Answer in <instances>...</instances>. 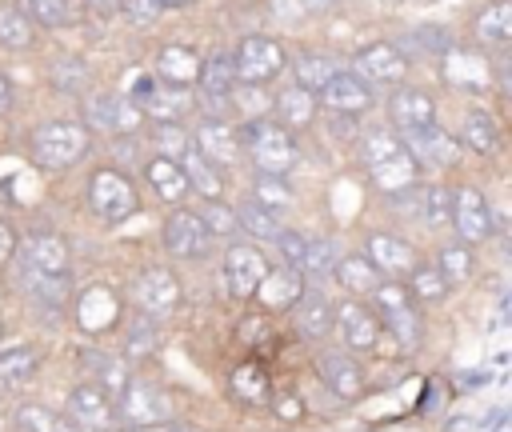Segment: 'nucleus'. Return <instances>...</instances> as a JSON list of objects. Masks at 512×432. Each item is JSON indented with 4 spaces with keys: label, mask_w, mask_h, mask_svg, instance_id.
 <instances>
[{
    "label": "nucleus",
    "mask_w": 512,
    "mask_h": 432,
    "mask_svg": "<svg viewBox=\"0 0 512 432\" xmlns=\"http://www.w3.org/2000/svg\"><path fill=\"white\" fill-rule=\"evenodd\" d=\"M364 160H368V176H372V184L384 192V196H408V192H416V164H412V156L404 152V144H400V136H392V132H368V140H364Z\"/></svg>",
    "instance_id": "f257e3e1"
},
{
    "label": "nucleus",
    "mask_w": 512,
    "mask_h": 432,
    "mask_svg": "<svg viewBox=\"0 0 512 432\" xmlns=\"http://www.w3.org/2000/svg\"><path fill=\"white\" fill-rule=\"evenodd\" d=\"M240 144L248 148V156L260 168V176H280L284 180V172L300 156L296 136L288 128H280V124H272V120H248L244 132H240Z\"/></svg>",
    "instance_id": "f03ea898"
},
{
    "label": "nucleus",
    "mask_w": 512,
    "mask_h": 432,
    "mask_svg": "<svg viewBox=\"0 0 512 432\" xmlns=\"http://www.w3.org/2000/svg\"><path fill=\"white\" fill-rule=\"evenodd\" d=\"M88 152V128L76 120H52L32 132V160L48 172H64L80 164Z\"/></svg>",
    "instance_id": "7ed1b4c3"
},
{
    "label": "nucleus",
    "mask_w": 512,
    "mask_h": 432,
    "mask_svg": "<svg viewBox=\"0 0 512 432\" xmlns=\"http://www.w3.org/2000/svg\"><path fill=\"white\" fill-rule=\"evenodd\" d=\"M372 300H376V320H384V328L400 340V348H416L420 344V316H416V304L408 296V284L400 280H380L372 288Z\"/></svg>",
    "instance_id": "20e7f679"
},
{
    "label": "nucleus",
    "mask_w": 512,
    "mask_h": 432,
    "mask_svg": "<svg viewBox=\"0 0 512 432\" xmlns=\"http://www.w3.org/2000/svg\"><path fill=\"white\" fill-rule=\"evenodd\" d=\"M112 412H116V420H120L124 428L140 432V428H152V424L168 420V396H164L156 384L128 376V384H124V388L116 392V400H112Z\"/></svg>",
    "instance_id": "39448f33"
},
{
    "label": "nucleus",
    "mask_w": 512,
    "mask_h": 432,
    "mask_svg": "<svg viewBox=\"0 0 512 432\" xmlns=\"http://www.w3.org/2000/svg\"><path fill=\"white\" fill-rule=\"evenodd\" d=\"M88 204H92V212L100 220L120 224V220H128L140 208V196H136V188H132L128 176H120L116 168H100L88 180Z\"/></svg>",
    "instance_id": "423d86ee"
},
{
    "label": "nucleus",
    "mask_w": 512,
    "mask_h": 432,
    "mask_svg": "<svg viewBox=\"0 0 512 432\" xmlns=\"http://www.w3.org/2000/svg\"><path fill=\"white\" fill-rule=\"evenodd\" d=\"M236 84H268L284 68V48L272 36H244L232 52Z\"/></svg>",
    "instance_id": "0eeeda50"
},
{
    "label": "nucleus",
    "mask_w": 512,
    "mask_h": 432,
    "mask_svg": "<svg viewBox=\"0 0 512 432\" xmlns=\"http://www.w3.org/2000/svg\"><path fill=\"white\" fill-rule=\"evenodd\" d=\"M348 72L360 76L368 88H372V84H380V88H400L404 76H408V56H404L396 44H384V40H380V44L360 48Z\"/></svg>",
    "instance_id": "6e6552de"
},
{
    "label": "nucleus",
    "mask_w": 512,
    "mask_h": 432,
    "mask_svg": "<svg viewBox=\"0 0 512 432\" xmlns=\"http://www.w3.org/2000/svg\"><path fill=\"white\" fill-rule=\"evenodd\" d=\"M128 296H132L136 312H144V316L156 320V316H168V312L176 308V300H180V280H176L168 268L152 264V268H144V272L132 280Z\"/></svg>",
    "instance_id": "1a4fd4ad"
},
{
    "label": "nucleus",
    "mask_w": 512,
    "mask_h": 432,
    "mask_svg": "<svg viewBox=\"0 0 512 432\" xmlns=\"http://www.w3.org/2000/svg\"><path fill=\"white\" fill-rule=\"evenodd\" d=\"M400 144L404 152L412 156V164H424V168H452L460 160V140H452L444 128L428 124V128H408L400 132Z\"/></svg>",
    "instance_id": "9d476101"
},
{
    "label": "nucleus",
    "mask_w": 512,
    "mask_h": 432,
    "mask_svg": "<svg viewBox=\"0 0 512 432\" xmlns=\"http://www.w3.org/2000/svg\"><path fill=\"white\" fill-rule=\"evenodd\" d=\"M164 248L180 260H200L212 252V232L204 228L200 212H188V208H176L168 220H164Z\"/></svg>",
    "instance_id": "9b49d317"
},
{
    "label": "nucleus",
    "mask_w": 512,
    "mask_h": 432,
    "mask_svg": "<svg viewBox=\"0 0 512 432\" xmlns=\"http://www.w3.org/2000/svg\"><path fill=\"white\" fill-rule=\"evenodd\" d=\"M332 332L344 340L348 352H368L380 340V320L360 300H344L340 308H332Z\"/></svg>",
    "instance_id": "f8f14e48"
},
{
    "label": "nucleus",
    "mask_w": 512,
    "mask_h": 432,
    "mask_svg": "<svg viewBox=\"0 0 512 432\" xmlns=\"http://www.w3.org/2000/svg\"><path fill=\"white\" fill-rule=\"evenodd\" d=\"M264 272H268V260H264L260 248H252V244H232L228 248V256H224V284H228V292L236 300L252 296L260 288Z\"/></svg>",
    "instance_id": "ddd939ff"
},
{
    "label": "nucleus",
    "mask_w": 512,
    "mask_h": 432,
    "mask_svg": "<svg viewBox=\"0 0 512 432\" xmlns=\"http://www.w3.org/2000/svg\"><path fill=\"white\" fill-rule=\"evenodd\" d=\"M452 224L464 244H480L492 236V208L476 188H456L452 192Z\"/></svg>",
    "instance_id": "4468645a"
},
{
    "label": "nucleus",
    "mask_w": 512,
    "mask_h": 432,
    "mask_svg": "<svg viewBox=\"0 0 512 432\" xmlns=\"http://www.w3.org/2000/svg\"><path fill=\"white\" fill-rule=\"evenodd\" d=\"M364 256H368V264H372L380 276H388V280L412 276V268H416V248H412L408 240L392 236V232H372Z\"/></svg>",
    "instance_id": "2eb2a0df"
},
{
    "label": "nucleus",
    "mask_w": 512,
    "mask_h": 432,
    "mask_svg": "<svg viewBox=\"0 0 512 432\" xmlns=\"http://www.w3.org/2000/svg\"><path fill=\"white\" fill-rule=\"evenodd\" d=\"M200 92H204V104L212 116H220L232 100V88H236V64H232V52H212L208 60H200V76H196Z\"/></svg>",
    "instance_id": "dca6fc26"
},
{
    "label": "nucleus",
    "mask_w": 512,
    "mask_h": 432,
    "mask_svg": "<svg viewBox=\"0 0 512 432\" xmlns=\"http://www.w3.org/2000/svg\"><path fill=\"white\" fill-rule=\"evenodd\" d=\"M140 108L128 100V96H116V92H100L84 104V120L88 128H100V132H132L140 124Z\"/></svg>",
    "instance_id": "f3484780"
},
{
    "label": "nucleus",
    "mask_w": 512,
    "mask_h": 432,
    "mask_svg": "<svg viewBox=\"0 0 512 432\" xmlns=\"http://www.w3.org/2000/svg\"><path fill=\"white\" fill-rule=\"evenodd\" d=\"M20 268L40 276H68V248L52 232H32L20 244Z\"/></svg>",
    "instance_id": "a211bd4d"
},
{
    "label": "nucleus",
    "mask_w": 512,
    "mask_h": 432,
    "mask_svg": "<svg viewBox=\"0 0 512 432\" xmlns=\"http://www.w3.org/2000/svg\"><path fill=\"white\" fill-rule=\"evenodd\" d=\"M68 412L84 432H112L116 412H112V396H104L96 384H80L68 396Z\"/></svg>",
    "instance_id": "6ab92c4d"
},
{
    "label": "nucleus",
    "mask_w": 512,
    "mask_h": 432,
    "mask_svg": "<svg viewBox=\"0 0 512 432\" xmlns=\"http://www.w3.org/2000/svg\"><path fill=\"white\" fill-rule=\"evenodd\" d=\"M316 96L324 100V108H332V112H340V116H360L364 108H372V88H368L360 76H352L348 68L336 72Z\"/></svg>",
    "instance_id": "aec40b11"
},
{
    "label": "nucleus",
    "mask_w": 512,
    "mask_h": 432,
    "mask_svg": "<svg viewBox=\"0 0 512 432\" xmlns=\"http://www.w3.org/2000/svg\"><path fill=\"white\" fill-rule=\"evenodd\" d=\"M316 372H320V380H324L340 400H356V396L364 392V372H360V364L352 360V352H324V356L316 360Z\"/></svg>",
    "instance_id": "412c9836"
},
{
    "label": "nucleus",
    "mask_w": 512,
    "mask_h": 432,
    "mask_svg": "<svg viewBox=\"0 0 512 432\" xmlns=\"http://www.w3.org/2000/svg\"><path fill=\"white\" fill-rule=\"evenodd\" d=\"M388 116H392V124H396L400 132H408V128H428V124H436V104H432V96L420 92V88H396L392 100H388Z\"/></svg>",
    "instance_id": "4be33fe9"
},
{
    "label": "nucleus",
    "mask_w": 512,
    "mask_h": 432,
    "mask_svg": "<svg viewBox=\"0 0 512 432\" xmlns=\"http://www.w3.org/2000/svg\"><path fill=\"white\" fill-rule=\"evenodd\" d=\"M200 76V56L188 44H164L156 56V80L172 88H192Z\"/></svg>",
    "instance_id": "5701e85b"
},
{
    "label": "nucleus",
    "mask_w": 512,
    "mask_h": 432,
    "mask_svg": "<svg viewBox=\"0 0 512 432\" xmlns=\"http://www.w3.org/2000/svg\"><path fill=\"white\" fill-rule=\"evenodd\" d=\"M188 108H192L188 88H172V84H160V80H152V88L140 100V112H148L156 124H176Z\"/></svg>",
    "instance_id": "b1692460"
},
{
    "label": "nucleus",
    "mask_w": 512,
    "mask_h": 432,
    "mask_svg": "<svg viewBox=\"0 0 512 432\" xmlns=\"http://www.w3.org/2000/svg\"><path fill=\"white\" fill-rule=\"evenodd\" d=\"M196 152L204 160H212L216 168H224V164H232L240 156V140H236V132L224 120H204L196 128Z\"/></svg>",
    "instance_id": "393cba45"
},
{
    "label": "nucleus",
    "mask_w": 512,
    "mask_h": 432,
    "mask_svg": "<svg viewBox=\"0 0 512 432\" xmlns=\"http://www.w3.org/2000/svg\"><path fill=\"white\" fill-rule=\"evenodd\" d=\"M252 296H260L268 308H288V304H296L304 296V276H300V268H288V264L284 268H268Z\"/></svg>",
    "instance_id": "a878e982"
},
{
    "label": "nucleus",
    "mask_w": 512,
    "mask_h": 432,
    "mask_svg": "<svg viewBox=\"0 0 512 432\" xmlns=\"http://www.w3.org/2000/svg\"><path fill=\"white\" fill-rule=\"evenodd\" d=\"M180 172H184V184H188L192 192H200L204 200H220V192H224V172H220L212 160H204L196 148H188V152L180 156Z\"/></svg>",
    "instance_id": "bb28decb"
},
{
    "label": "nucleus",
    "mask_w": 512,
    "mask_h": 432,
    "mask_svg": "<svg viewBox=\"0 0 512 432\" xmlns=\"http://www.w3.org/2000/svg\"><path fill=\"white\" fill-rule=\"evenodd\" d=\"M296 88H304V92H320L336 72H344V64L336 60V56H328V52H304V56H296Z\"/></svg>",
    "instance_id": "cd10ccee"
},
{
    "label": "nucleus",
    "mask_w": 512,
    "mask_h": 432,
    "mask_svg": "<svg viewBox=\"0 0 512 432\" xmlns=\"http://www.w3.org/2000/svg\"><path fill=\"white\" fill-rule=\"evenodd\" d=\"M144 176H148V184L156 188V196L168 200V204L184 200V192H188L184 172H180V164H176L172 156H152V160L144 164Z\"/></svg>",
    "instance_id": "c85d7f7f"
},
{
    "label": "nucleus",
    "mask_w": 512,
    "mask_h": 432,
    "mask_svg": "<svg viewBox=\"0 0 512 432\" xmlns=\"http://www.w3.org/2000/svg\"><path fill=\"white\" fill-rule=\"evenodd\" d=\"M236 228H244L248 236H256V240H280V232H284V220L276 216V212H268L264 204H256L252 196L244 200V204H236Z\"/></svg>",
    "instance_id": "c756f323"
},
{
    "label": "nucleus",
    "mask_w": 512,
    "mask_h": 432,
    "mask_svg": "<svg viewBox=\"0 0 512 432\" xmlns=\"http://www.w3.org/2000/svg\"><path fill=\"white\" fill-rule=\"evenodd\" d=\"M80 360H84V368L92 372V380H88V384H96L104 396H112V400H116V392L128 384V364H124V360H116V356H108V352H84Z\"/></svg>",
    "instance_id": "7c9ffc66"
},
{
    "label": "nucleus",
    "mask_w": 512,
    "mask_h": 432,
    "mask_svg": "<svg viewBox=\"0 0 512 432\" xmlns=\"http://www.w3.org/2000/svg\"><path fill=\"white\" fill-rule=\"evenodd\" d=\"M296 328L308 336V340H320L332 332V304L328 296H300L296 300Z\"/></svg>",
    "instance_id": "2f4dec72"
},
{
    "label": "nucleus",
    "mask_w": 512,
    "mask_h": 432,
    "mask_svg": "<svg viewBox=\"0 0 512 432\" xmlns=\"http://www.w3.org/2000/svg\"><path fill=\"white\" fill-rule=\"evenodd\" d=\"M276 112H280V128H304V124H312V116H316V96L312 92H304V88H284L280 96H276Z\"/></svg>",
    "instance_id": "473e14b6"
},
{
    "label": "nucleus",
    "mask_w": 512,
    "mask_h": 432,
    "mask_svg": "<svg viewBox=\"0 0 512 432\" xmlns=\"http://www.w3.org/2000/svg\"><path fill=\"white\" fill-rule=\"evenodd\" d=\"M336 280L352 292V296H372V288L384 280L372 264H368V256H344V260H336Z\"/></svg>",
    "instance_id": "72a5a7b5"
},
{
    "label": "nucleus",
    "mask_w": 512,
    "mask_h": 432,
    "mask_svg": "<svg viewBox=\"0 0 512 432\" xmlns=\"http://www.w3.org/2000/svg\"><path fill=\"white\" fill-rule=\"evenodd\" d=\"M232 392L244 400V404H268L272 400V384H268V372L260 364H236L232 368Z\"/></svg>",
    "instance_id": "f704fd0d"
},
{
    "label": "nucleus",
    "mask_w": 512,
    "mask_h": 432,
    "mask_svg": "<svg viewBox=\"0 0 512 432\" xmlns=\"http://www.w3.org/2000/svg\"><path fill=\"white\" fill-rule=\"evenodd\" d=\"M476 36L484 44H504L512 36V4L508 0H492L488 8H480L476 16Z\"/></svg>",
    "instance_id": "c9c22d12"
},
{
    "label": "nucleus",
    "mask_w": 512,
    "mask_h": 432,
    "mask_svg": "<svg viewBox=\"0 0 512 432\" xmlns=\"http://www.w3.org/2000/svg\"><path fill=\"white\" fill-rule=\"evenodd\" d=\"M12 8L28 24H40V28H64L72 20V4L68 0H16Z\"/></svg>",
    "instance_id": "e433bc0d"
},
{
    "label": "nucleus",
    "mask_w": 512,
    "mask_h": 432,
    "mask_svg": "<svg viewBox=\"0 0 512 432\" xmlns=\"http://www.w3.org/2000/svg\"><path fill=\"white\" fill-rule=\"evenodd\" d=\"M416 208H420L424 224L444 228V224L452 220V192H448L444 184H428V188L416 192Z\"/></svg>",
    "instance_id": "4c0bfd02"
},
{
    "label": "nucleus",
    "mask_w": 512,
    "mask_h": 432,
    "mask_svg": "<svg viewBox=\"0 0 512 432\" xmlns=\"http://www.w3.org/2000/svg\"><path fill=\"white\" fill-rule=\"evenodd\" d=\"M36 372V352L32 348H8L0 352V388H20Z\"/></svg>",
    "instance_id": "58836bf2"
},
{
    "label": "nucleus",
    "mask_w": 512,
    "mask_h": 432,
    "mask_svg": "<svg viewBox=\"0 0 512 432\" xmlns=\"http://www.w3.org/2000/svg\"><path fill=\"white\" fill-rule=\"evenodd\" d=\"M152 348H156V320L136 312L128 320V332H124V360H144Z\"/></svg>",
    "instance_id": "ea45409f"
},
{
    "label": "nucleus",
    "mask_w": 512,
    "mask_h": 432,
    "mask_svg": "<svg viewBox=\"0 0 512 432\" xmlns=\"http://www.w3.org/2000/svg\"><path fill=\"white\" fill-rule=\"evenodd\" d=\"M436 272H440V280H444L448 288L464 284V280L472 276V252H468V244H448V248L440 252V260H436Z\"/></svg>",
    "instance_id": "a19ab883"
},
{
    "label": "nucleus",
    "mask_w": 512,
    "mask_h": 432,
    "mask_svg": "<svg viewBox=\"0 0 512 432\" xmlns=\"http://www.w3.org/2000/svg\"><path fill=\"white\" fill-rule=\"evenodd\" d=\"M0 48H12V52L32 48V24L12 4H0Z\"/></svg>",
    "instance_id": "79ce46f5"
},
{
    "label": "nucleus",
    "mask_w": 512,
    "mask_h": 432,
    "mask_svg": "<svg viewBox=\"0 0 512 432\" xmlns=\"http://www.w3.org/2000/svg\"><path fill=\"white\" fill-rule=\"evenodd\" d=\"M16 428H20V432H80V428H72L68 420L52 416L44 404H20V408H16Z\"/></svg>",
    "instance_id": "37998d69"
},
{
    "label": "nucleus",
    "mask_w": 512,
    "mask_h": 432,
    "mask_svg": "<svg viewBox=\"0 0 512 432\" xmlns=\"http://www.w3.org/2000/svg\"><path fill=\"white\" fill-rule=\"evenodd\" d=\"M20 284H24L36 300H44V304H64V300H68V276H40V272L20 268Z\"/></svg>",
    "instance_id": "c03bdc74"
},
{
    "label": "nucleus",
    "mask_w": 512,
    "mask_h": 432,
    "mask_svg": "<svg viewBox=\"0 0 512 432\" xmlns=\"http://www.w3.org/2000/svg\"><path fill=\"white\" fill-rule=\"evenodd\" d=\"M472 152H492L496 148V140H500V132H496V124H492V116L488 112H468V120H464V136H460Z\"/></svg>",
    "instance_id": "a18cd8bd"
},
{
    "label": "nucleus",
    "mask_w": 512,
    "mask_h": 432,
    "mask_svg": "<svg viewBox=\"0 0 512 432\" xmlns=\"http://www.w3.org/2000/svg\"><path fill=\"white\" fill-rule=\"evenodd\" d=\"M408 280H412V288H408V296H416V300H428V304H436V300H444V292H448V284L440 280V272H436V264H416Z\"/></svg>",
    "instance_id": "49530a36"
},
{
    "label": "nucleus",
    "mask_w": 512,
    "mask_h": 432,
    "mask_svg": "<svg viewBox=\"0 0 512 432\" xmlns=\"http://www.w3.org/2000/svg\"><path fill=\"white\" fill-rule=\"evenodd\" d=\"M52 84L64 88V92H80V88H88V68H84V60H76V56L56 60V64H52Z\"/></svg>",
    "instance_id": "de8ad7c7"
},
{
    "label": "nucleus",
    "mask_w": 512,
    "mask_h": 432,
    "mask_svg": "<svg viewBox=\"0 0 512 432\" xmlns=\"http://www.w3.org/2000/svg\"><path fill=\"white\" fill-rule=\"evenodd\" d=\"M244 116H252V120H260L268 108H272V100H268V92L260 88V84H236L232 88V96H228Z\"/></svg>",
    "instance_id": "09e8293b"
},
{
    "label": "nucleus",
    "mask_w": 512,
    "mask_h": 432,
    "mask_svg": "<svg viewBox=\"0 0 512 432\" xmlns=\"http://www.w3.org/2000/svg\"><path fill=\"white\" fill-rule=\"evenodd\" d=\"M252 200H256V204H264L268 212H276V216H280V212L288 208L292 192H288V184H284L280 176H260V180H256V196H252Z\"/></svg>",
    "instance_id": "8fccbe9b"
},
{
    "label": "nucleus",
    "mask_w": 512,
    "mask_h": 432,
    "mask_svg": "<svg viewBox=\"0 0 512 432\" xmlns=\"http://www.w3.org/2000/svg\"><path fill=\"white\" fill-rule=\"evenodd\" d=\"M300 268H308V272H332V268H336V244H332L328 236L308 240V244H304V260H300Z\"/></svg>",
    "instance_id": "3c124183"
},
{
    "label": "nucleus",
    "mask_w": 512,
    "mask_h": 432,
    "mask_svg": "<svg viewBox=\"0 0 512 432\" xmlns=\"http://www.w3.org/2000/svg\"><path fill=\"white\" fill-rule=\"evenodd\" d=\"M116 12H120L128 24H136V28H148V24H152V20H156L164 8H160L156 0H120V4H116Z\"/></svg>",
    "instance_id": "603ef678"
},
{
    "label": "nucleus",
    "mask_w": 512,
    "mask_h": 432,
    "mask_svg": "<svg viewBox=\"0 0 512 432\" xmlns=\"http://www.w3.org/2000/svg\"><path fill=\"white\" fill-rule=\"evenodd\" d=\"M408 40H416L420 52H444V56H452V36L444 28H416V32H408Z\"/></svg>",
    "instance_id": "864d4df0"
},
{
    "label": "nucleus",
    "mask_w": 512,
    "mask_h": 432,
    "mask_svg": "<svg viewBox=\"0 0 512 432\" xmlns=\"http://www.w3.org/2000/svg\"><path fill=\"white\" fill-rule=\"evenodd\" d=\"M200 220H204V228H208L212 236H224V232H232V228H236V216H232L220 200H212V204L204 208V216H200Z\"/></svg>",
    "instance_id": "5fc2aeb1"
},
{
    "label": "nucleus",
    "mask_w": 512,
    "mask_h": 432,
    "mask_svg": "<svg viewBox=\"0 0 512 432\" xmlns=\"http://www.w3.org/2000/svg\"><path fill=\"white\" fill-rule=\"evenodd\" d=\"M276 244H280V252H284V264H288V268H300V260H304V244H308V240H304L300 232H288V228H284Z\"/></svg>",
    "instance_id": "6e6d98bb"
},
{
    "label": "nucleus",
    "mask_w": 512,
    "mask_h": 432,
    "mask_svg": "<svg viewBox=\"0 0 512 432\" xmlns=\"http://www.w3.org/2000/svg\"><path fill=\"white\" fill-rule=\"evenodd\" d=\"M272 412H276L280 420H300V416H304V404H300L296 396H272Z\"/></svg>",
    "instance_id": "4d7b16f0"
},
{
    "label": "nucleus",
    "mask_w": 512,
    "mask_h": 432,
    "mask_svg": "<svg viewBox=\"0 0 512 432\" xmlns=\"http://www.w3.org/2000/svg\"><path fill=\"white\" fill-rule=\"evenodd\" d=\"M184 132H180V124H160V144H164V152H180L184 148Z\"/></svg>",
    "instance_id": "13d9d810"
},
{
    "label": "nucleus",
    "mask_w": 512,
    "mask_h": 432,
    "mask_svg": "<svg viewBox=\"0 0 512 432\" xmlns=\"http://www.w3.org/2000/svg\"><path fill=\"white\" fill-rule=\"evenodd\" d=\"M116 4H120V0H84V12L108 20V16H116Z\"/></svg>",
    "instance_id": "bf43d9fd"
},
{
    "label": "nucleus",
    "mask_w": 512,
    "mask_h": 432,
    "mask_svg": "<svg viewBox=\"0 0 512 432\" xmlns=\"http://www.w3.org/2000/svg\"><path fill=\"white\" fill-rule=\"evenodd\" d=\"M12 252H16V232H12V224L0 220V264L12 260Z\"/></svg>",
    "instance_id": "052dcab7"
},
{
    "label": "nucleus",
    "mask_w": 512,
    "mask_h": 432,
    "mask_svg": "<svg viewBox=\"0 0 512 432\" xmlns=\"http://www.w3.org/2000/svg\"><path fill=\"white\" fill-rule=\"evenodd\" d=\"M300 4V12H328V8H336L340 0H296Z\"/></svg>",
    "instance_id": "680f3d73"
},
{
    "label": "nucleus",
    "mask_w": 512,
    "mask_h": 432,
    "mask_svg": "<svg viewBox=\"0 0 512 432\" xmlns=\"http://www.w3.org/2000/svg\"><path fill=\"white\" fill-rule=\"evenodd\" d=\"M272 4H276V12H280V16H284V20H288V16H292V20H296V16H304V12H300V4H296V0H272Z\"/></svg>",
    "instance_id": "e2e57ef3"
},
{
    "label": "nucleus",
    "mask_w": 512,
    "mask_h": 432,
    "mask_svg": "<svg viewBox=\"0 0 512 432\" xmlns=\"http://www.w3.org/2000/svg\"><path fill=\"white\" fill-rule=\"evenodd\" d=\"M8 104H12V84H8V76L0 72V112H4Z\"/></svg>",
    "instance_id": "0e129e2a"
},
{
    "label": "nucleus",
    "mask_w": 512,
    "mask_h": 432,
    "mask_svg": "<svg viewBox=\"0 0 512 432\" xmlns=\"http://www.w3.org/2000/svg\"><path fill=\"white\" fill-rule=\"evenodd\" d=\"M448 432H472V420H468V416H456V420L448 424Z\"/></svg>",
    "instance_id": "69168bd1"
},
{
    "label": "nucleus",
    "mask_w": 512,
    "mask_h": 432,
    "mask_svg": "<svg viewBox=\"0 0 512 432\" xmlns=\"http://www.w3.org/2000/svg\"><path fill=\"white\" fill-rule=\"evenodd\" d=\"M160 8H188V4H196V0H156Z\"/></svg>",
    "instance_id": "338daca9"
}]
</instances>
